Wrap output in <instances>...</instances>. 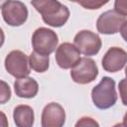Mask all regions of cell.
Segmentation results:
<instances>
[{
  "label": "cell",
  "mask_w": 127,
  "mask_h": 127,
  "mask_svg": "<svg viewBox=\"0 0 127 127\" xmlns=\"http://www.w3.org/2000/svg\"><path fill=\"white\" fill-rule=\"evenodd\" d=\"M122 125L127 126V112L125 113V115H124V117H123V123H122Z\"/></svg>",
  "instance_id": "44dd1931"
},
{
  "label": "cell",
  "mask_w": 127,
  "mask_h": 127,
  "mask_svg": "<svg viewBox=\"0 0 127 127\" xmlns=\"http://www.w3.org/2000/svg\"><path fill=\"white\" fill-rule=\"evenodd\" d=\"M125 75H126V77H127V66H126V68H125Z\"/></svg>",
  "instance_id": "603a6c76"
},
{
  "label": "cell",
  "mask_w": 127,
  "mask_h": 127,
  "mask_svg": "<svg viewBox=\"0 0 127 127\" xmlns=\"http://www.w3.org/2000/svg\"><path fill=\"white\" fill-rule=\"evenodd\" d=\"M11 97V90L9 85L4 81L1 80V92H0V103L4 104L7 102Z\"/></svg>",
  "instance_id": "2e32d148"
},
{
  "label": "cell",
  "mask_w": 127,
  "mask_h": 127,
  "mask_svg": "<svg viewBox=\"0 0 127 127\" xmlns=\"http://www.w3.org/2000/svg\"><path fill=\"white\" fill-rule=\"evenodd\" d=\"M14 89L16 95L21 98H33L39 91V84L33 77L24 76L16 79Z\"/></svg>",
  "instance_id": "7c38bea8"
},
{
  "label": "cell",
  "mask_w": 127,
  "mask_h": 127,
  "mask_svg": "<svg viewBox=\"0 0 127 127\" xmlns=\"http://www.w3.org/2000/svg\"><path fill=\"white\" fill-rule=\"evenodd\" d=\"M41 119L43 127H61L65 122L64 109L61 104L51 102L43 109Z\"/></svg>",
  "instance_id": "8fae6325"
},
{
  "label": "cell",
  "mask_w": 127,
  "mask_h": 127,
  "mask_svg": "<svg viewBox=\"0 0 127 127\" xmlns=\"http://www.w3.org/2000/svg\"><path fill=\"white\" fill-rule=\"evenodd\" d=\"M30 67L28 57L21 51H12L5 58L6 70L16 78L28 76L30 73Z\"/></svg>",
  "instance_id": "8992f818"
},
{
  "label": "cell",
  "mask_w": 127,
  "mask_h": 127,
  "mask_svg": "<svg viewBox=\"0 0 127 127\" xmlns=\"http://www.w3.org/2000/svg\"><path fill=\"white\" fill-rule=\"evenodd\" d=\"M114 10L123 16H127V0H115Z\"/></svg>",
  "instance_id": "ac0fdd59"
},
{
  "label": "cell",
  "mask_w": 127,
  "mask_h": 127,
  "mask_svg": "<svg viewBox=\"0 0 127 127\" xmlns=\"http://www.w3.org/2000/svg\"><path fill=\"white\" fill-rule=\"evenodd\" d=\"M75 126L76 127H78V126H96V127H98L99 124L94 119H92L90 117H82V118H80V120H78L76 122Z\"/></svg>",
  "instance_id": "d6986e66"
},
{
  "label": "cell",
  "mask_w": 127,
  "mask_h": 127,
  "mask_svg": "<svg viewBox=\"0 0 127 127\" xmlns=\"http://www.w3.org/2000/svg\"><path fill=\"white\" fill-rule=\"evenodd\" d=\"M13 119L18 127H31L34 124V110L29 105H18L14 108Z\"/></svg>",
  "instance_id": "4fadbf2b"
},
{
  "label": "cell",
  "mask_w": 127,
  "mask_h": 127,
  "mask_svg": "<svg viewBox=\"0 0 127 127\" xmlns=\"http://www.w3.org/2000/svg\"><path fill=\"white\" fill-rule=\"evenodd\" d=\"M98 75V67L92 59L80 58L79 62L71 68V79L79 84H87L93 81Z\"/></svg>",
  "instance_id": "5b68a950"
},
{
  "label": "cell",
  "mask_w": 127,
  "mask_h": 127,
  "mask_svg": "<svg viewBox=\"0 0 127 127\" xmlns=\"http://www.w3.org/2000/svg\"><path fill=\"white\" fill-rule=\"evenodd\" d=\"M56 61L60 67L64 69L72 68L80 60V52L70 43L61 44L56 51Z\"/></svg>",
  "instance_id": "9c48e42d"
},
{
  "label": "cell",
  "mask_w": 127,
  "mask_h": 127,
  "mask_svg": "<svg viewBox=\"0 0 127 127\" xmlns=\"http://www.w3.org/2000/svg\"><path fill=\"white\" fill-rule=\"evenodd\" d=\"M120 34H121L122 38L124 39V41L127 42V21L123 24V26H122V28L120 30Z\"/></svg>",
  "instance_id": "ffe728a7"
},
{
  "label": "cell",
  "mask_w": 127,
  "mask_h": 127,
  "mask_svg": "<svg viewBox=\"0 0 127 127\" xmlns=\"http://www.w3.org/2000/svg\"><path fill=\"white\" fill-rule=\"evenodd\" d=\"M127 64V53L118 47L110 48L102 59V67L108 72L121 70Z\"/></svg>",
  "instance_id": "30bf717a"
},
{
  "label": "cell",
  "mask_w": 127,
  "mask_h": 127,
  "mask_svg": "<svg viewBox=\"0 0 127 127\" xmlns=\"http://www.w3.org/2000/svg\"><path fill=\"white\" fill-rule=\"evenodd\" d=\"M91 98L93 104L99 109H108L117 101L115 81L109 76H104L100 82L92 88Z\"/></svg>",
  "instance_id": "7a4b0ae2"
},
{
  "label": "cell",
  "mask_w": 127,
  "mask_h": 127,
  "mask_svg": "<svg viewBox=\"0 0 127 127\" xmlns=\"http://www.w3.org/2000/svg\"><path fill=\"white\" fill-rule=\"evenodd\" d=\"M69 1H71V2H77V3H78L79 0H69Z\"/></svg>",
  "instance_id": "cb8c5ba5"
},
{
  "label": "cell",
  "mask_w": 127,
  "mask_h": 127,
  "mask_svg": "<svg viewBox=\"0 0 127 127\" xmlns=\"http://www.w3.org/2000/svg\"><path fill=\"white\" fill-rule=\"evenodd\" d=\"M58 43V35L53 30L44 27L37 29L32 37V45L34 51L46 56H49L55 52Z\"/></svg>",
  "instance_id": "3957f363"
},
{
  "label": "cell",
  "mask_w": 127,
  "mask_h": 127,
  "mask_svg": "<svg viewBox=\"0 0 127 127\" xmlns=\"http://www.w3.org/2000/svg\"><path fill=\"white\" fill-rule=\"evenodd\" d=\"M73 43L79 52L87 57L96 55L102 46L99 36L88 30L78 32L74 37Z\"/></svg>",
  "instance_id": "ba28073f"
},
{
  "label": "cell",
  "mask_w": 127,
  "mask_h": 127,
  "mask_svg": "<svg viewBox=\"0 0 127 127\" xmlns=\"http://www.w3.org/2000/svg\"><path fill=\"white\" fill-rule=\"evenodd\" d=\"M29 62H30L31 68L37 72H45L46 70H48L50 65L49 56L39 54L35 51L31 53L29 57Z\"/></svg>",
  "instance_id": "5bb4252c"
},
{
  "label": "cell",
  "mask_w": 127,
  "mask_h": 127,
  "mask_svg": "<svg viewBox=\"0 0 127 127\" xmlns=\"http://www.w3.org/2000/svg\"><path fill=\"white\" fill-rule=\"evenodd\" d=\"M109 0H79L78 3L80 6H82L85 9L88 10H95L99 9L105 4L108 3Z\"/></svg>",
  "instance_id": "9a60e30c"
},
{
  "label": "cell",
  "mask_w": 127,
  "mask_h": 127,
  "mask_svg": "<svg viewBox=\"0 0 127 127\" xmlns=\"http://www.w3.org/2000/svg\"><path fill=\"white\" fill-rule=\"evenodd\" d=\"M126 21V17L119 14L117 11L108 10L98 17L96 28L100 34L113 35L120 32L123 24Z\"/></svg>",
  "instance_id": "52a82bcc"
},
{
  "label": "cell",
  "mask_w": 127,
  "mask_h": 127,
  "mask_svg": "<svg viewBox=\"0 0 127 127\" xmlns=\"http://www.w3.org/2000/svg\"><path fill=\"white\" fill-rule=\"evenodd\" d=\"M118 89H119V94H120L122 103L125 106H127V77L119 81Z\"/></svg>",
  "instance_id": "e0dca14e"
},
{
  "label": "cell",
  "mask_w": 127,
  "mask_h": 127,
  "mask_svg": "<svg viewBox=\"0 0 127 127\" xmlns=\"http://www.w3.org/2000/svg\"><path fill=\"white\" fill-rule=\"evenodd\" d=\"M31 3L42 15L43 21L51 27L64 26L69 17L67 7L58 0H32Z\"/></svg>",
  "instance_id": "6da1fadb"
},
{
  "label": "cell",
  "mask_w": 127,
  "mask_h": 127,
  "mask_svg": "<svg viewBox=\"0 0 127 127\" xmlns=\"http://www.w3.org/2000/svg\"><path fill=\"white\" fill-rule=\"evenodd\" d=\"M8 1H10V0H1V6L2 5H4L6 2H8Z\"/></svg>",
  "instance_id": "7402d4cb"
},
{
  "label": "cell",
  "mask_w": 127,
  "mask_h": 127,
  "mask_svg": "<svg viewBox=\"0 0 127 127\" xmlns=\"http://www.w3.org/2000/svg\"><path fill=\"white\" fill-rule=\"evenodd\" d=\"M3 20L12 27L23 25L28 18V9L26 5L19 0H10L1 6Z\"/></svg>",
  "instance_id": "277c9868"
}]
</instances>
